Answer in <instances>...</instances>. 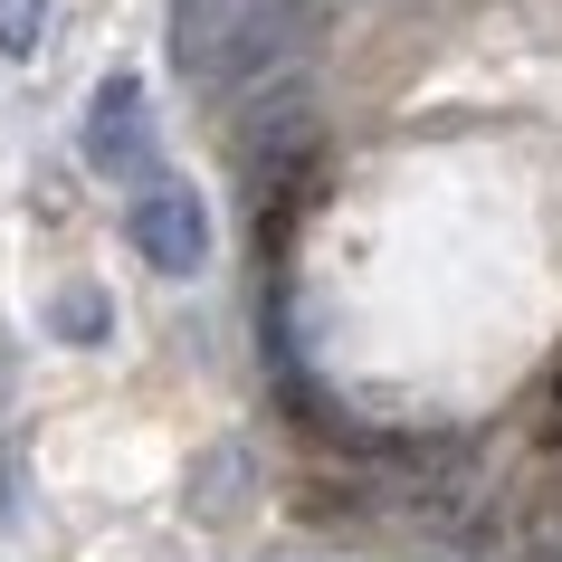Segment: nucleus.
Wrapping results in <instances>:
<instances>
[{
    "label": "nucleus",
    "mask_w": 562,
    "mask_h": 562,
    "mask_svg": "<svg viewBox=\"0 0 562 562\" xmlns=\"http://www.w3.org/2000/svg\"><path fill=\"white\" fill-rule=\"evenodd\" d=\"M124 238H134V258L162 267V277H201V267H210V201L191 191V181L153 172V181H134Z\"/></svg>",
    "instance_id": "2"
},
{
    "label": "nucleus",
    "mask_w": 562,
    "mask_h": 562,
    "mask_svg": "<svg viewBox=\"0 0 562 562\" xmlns=\"http://www.w3.org/2000/svg\"><path fill=\"white\" fill-rule=\"evenodd\" d=\"M315 0H172V67L191 87H267L315 48Z\"/></svg>",
    "instance_id": "1"
},
{
    "label": "nucleus",
    "mask_w": 562,
    "mask_h": 562,
    "mask_svg": "<svg viewBox=\"0 0 562 562\" xmlns=\"http://www.w3.org/2000/svg\"><path fill=\"white\" fill-rule=\"evenodd\" d=\"M48 325H58V344H105V334H115V296H105V286H58V296H48Z\"/></svg>",
    "instance_id": "5"
},
{
    "label": "nucleus",
    "mask_w": 562,
    "mask_h": 562,
    "mask_svg": "<svg viewBox=\"0 0 562 562\" xmlns=\"http://www.w3.org/2000/svg\"><path fill=\"white\" fill-rule=\"evenodd\" d=\"M48 38V0H0V58H38Z\"/></svg>",
    "instance_id": "6"
},
{
    "label": "nucleus",
    "mask_w": 562,
    "mask_h": 562,
    "mask_svg": "<svg viewBox=\"0 0 562 562\" xmlns=\"http://www.w3.org/2000/svg\"><path fill=\"white\" fill-rule=\"evenodd\" d=\"M77 144H87V172H105V181H153V95H144V77H105Z\"/></svg>",
    "instance_id": "3"
},
{
    "label": "nucleus",
    "mask_w": 562,
    "mask_h": 562,
    "mask_svg": "<svg viewBox=\"0 0 562 562\" xmlns=\"http://www.w3.org/2000/svg\"><path fill=\"white\" fill-rule=\"evenodd\" d=\"M248 486H258L248 448H210L201 468H191V515H201V525H229L238 505H248Z\"/></svg>",
    "instance_id": "4"
}]
</instances>
